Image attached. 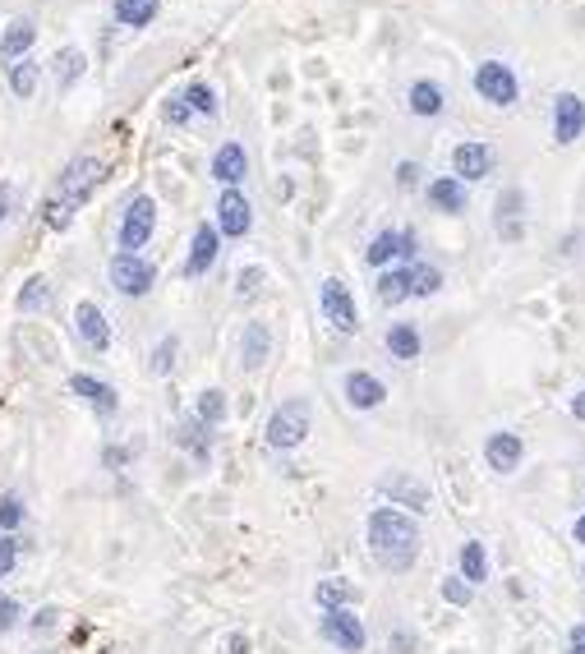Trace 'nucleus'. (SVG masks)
I'll return each instance as SVG.
<instances>
[{
    "label": "nucleus",
    "mask_w": 585,
    "mask_h": 654,
    "mask_svg": "<svg viewBox=\"0 0 585 654\" xmlns=\"http://www.w3.org/2000/svg\"><path fill=\"white\" fill-rule=\"evenodd\" d=\"M388 650H401V654H406V650H415V636H411V631H397V636L388 641Z\"/></svg>",
    "instance_id": "obj_47"
},
{
    "label": "nucleus",
    "mask_w": 585,
    "mask_h": 654,
    "mask_svg": "<svg viewBox=\"0 0 585 654\" xmlns=\"http://www.w3.org/2000/svg\"><path fill=\"white\" fill-rule=\"evenodd\" d=\"M388 351H392V359H420V351H424L420 328L415 323H392L388 328Z\"/></svg>",
    "instance_id": "obj_26"
},
{
    "label": "nucleus",
    "mask_w": 585,
    "mask_h": 654,
    "mask_svg": "<svg viewBox=\"0 0 585 654\" xmlns=\"http://www.w3.org/2000/svg\"><path fill=\"white\" fill-rule=\"evenodd\" d=\"M493 162H498V152H493L489 144H457V152H452V175L461 180H484V175H493Z\"/></svg>",
    "instance_id": "obj_14"
},
{
    "label": "nucleus",
    "mask_w": 585,
    "mask_h": 654,
    "mask_svg": "<svg viewBox=\"0 0 585 654\" xmlns=\"http://www.w3.org/2000/svg\"><path fill=\"white\" fill-rule=\"evenodd\" d=\"M567 411H572V420H581V424H585V388L572 397V405H567Z\"/></svg>",
    "instance_id": "obj_50"
},
{
    "label": "nucleus",
    "mask_w": 585,
    "mask_h": 654,
    "mask_svg": "<svg viewBox=\"0 0 585 654\" xmlns=\"http://www.w3.org/2000/svg\"><path fill=\"white\" fill-rule=\"evenodd\" d=\"M244 171H250V157H244V148L240 144H221L217 148V157H213V180L221 190H236L240 180H244Z\"/></svg>",
    "instance_id": "obj_19"
},
{
    "label": "nucleus",
    "mask_w": 585,
    "mask_h": 654,
    "mask_svg": "<svg viewBox=\"0 0 585 654\" xmlns=\"http://www.w3.org/2000/svg\"><path fill=\"white\" fill-rule=\"evenodd\" d=\"M429 203L438 213H466V185L457 175H438L429 180Z\"/></svg>",
    "instance_id": "obj_23"
},
{
    "label": "nucleus",
    "mask_w": 585,
    "mask_h": 654,
    "mask_svg": "<svg viewBox=\"0 0 585 654\" xmlns=\"http://www.w3.org/2000/svg\"><path fill=\"white\" fill-rule=\"evenodd\" d=\"M185 102H190V111H198V116H217V93L208 83H190L185 88Z\"/></svg>",
    "instance_id": "obj_38"
},
{
    "label": "nucleus",
    "mask_w": 585,
    "mask_h": 654,
    "mask_svg": "<svg viewBox=\"0 0 585 654\" xmlns=\"http://www.w3.org/2000/svg\"><path fill=\"white\" fill-rule=\"evenodd\" d=\"M194 420H204L208 428H217L221 420H227V392H221V388L198 392V401H194Z\"/></svg>",
    "instance_id": "obj_32"
},
{
    "label": "nucleus",
    "mask_w": 585,
    "mask_h": 654,
    "mask_svg": "<svg viewBox=\"0 0 585 654\" xmlns=\"http://www.w3.org/2000/svg\"><path fill=\"white\" fill-rule=\"evenodd\" d=\"M259 286H263V267H244V273L236 277V296H240V300H254Z\"/></svg>",
    "instance_id": "obj_41"
},
{
    "label": "nucleus",
    "mask_w": 585,
    "mask_h": 654,
    "mask_svg": "<svg viewBox=\"0 0 585 654\" xmlns=\"http://www.w3.org/2000/svg\"><path fill=\"white\" fill-rule=\"evenodd\" d=\"M457 576L466 581V585H484L489 581V553H484V544L480 539H466L461 544V553H457Z\"/></svg>",
    "instance_id": "obj_22"
},
{
    "label": "nucleus",
    "mask_w": 585,
    "mask_h": 654,
    "mask_svg": "<svg viewBox=\"0 0 585 654\" xmlns=\"http://www.w3.org/2000/svg\"><path fill=\"white\" fill-rule=\"evenodd\" d=\"M33 636H51V631L60 627V608L56 604H47V608H37V613H33Z\"/></svg>",
    "instance_id": "obj_40"
},
{
    "label": "nucleus",
    "mask_w": 585,
    "mask_h": 654,
    "mask_svg": "<svg viewBox=\"0 0 585 654\" xmlns=\"http://www.w3.org/2000/svg\"><path fill=\"white\" fill-rule=\"evenodd\" d=\"M83 70H88V56L79 47H65L56 56V88H60V93H65V88H74L83 79Z\"/></svg>",
    "instance_id": "obj_30"
},
{
    "label": "nucleus",
    "mask_w": 585,
    "mask_h": 654,
    "mask_svg": "<svg viewBox=\"0 0 585 654\" xmlns=\"http://www.w3.org/2000/svg\"><path fill=\"white\" fill-rule=\"evenodd\" d=\"M521 208H526V194L521 190H507L498 198V236L521 240Z\"/></svg>",
    "instance_id": "obj_27"
},
{
    "label": "nucleus",
    "mask_w": 585,
    "mask_h": 654,
    "mask_svg": "<svg viewBox=\"0 0 585 654\" xmlns=\"http://www.w3.org/2000/svg\"><path fill=\"white\" fill-rule=\"evenodd\" d=\"M397 180H401V190H415L420 167H415V162H401V167H397Z\"/></svg>",
    "instance_id": "obj_45"
},
{
    "label": "nucleus",
    "mask_w": 585,
    "mask_h": 654,
    "mask_svg": "<svg viewBox=\"0 0 585 654\" xmlns=\"http://www.w3.org/2000/svg\"><path fill=\"white\" fill-rule=\"evenodd\" d=\"M342 397H346L351 411H378V405L388 401V388H382V378L355 369V374L342 378Z\"/></svg>",
    "instance_id": "obj_12"
},
{
    "label": "nucleus",
    "mask_w": 585,
    "mask_h": 654,
    "mask_svg": "<svg viewBox=\"0 0 585 654\" xmlns=\"http://www.w3.org/2000/svg\"><path fill=\"white\" fill-rule=\"evenodd\" d=\"M378 498H388V507H401L411 516H424L434 507L429 484H424L420 475H411V470H392V475H382L378 480Z\"/></svg>",
    "instance_id": "obj_3"
},
{
    "label": "nucleus",
    "mask_w": 585,
    "mask_h": 654,
    "mask_svg": "<svg viewBox=\"0 0 585 654\" xmlns=\"http://www.w3.org/2000/svg\"><path fill=\"white\" fill-rule=\"evenodd\" d=\"M47 305H51V282L47 277H28L24 290H19V309H24V313H42Z\"/></svg>",
    "instance_id": "obj_34"
},
{
    "label": "nucleus",
    "mask_w": 585,
    "mask_h": 654,
    "mask_svg": "<svg viewBox=\"0 0 585 654\" xmlns=\"http://www.w3.org/2000/svg\"><path fill=\"white\" fill-rule=\"evenodd\" d=\"M152 227H157V203L148 198V194H139L129 203V213H125V221H121V254H139L144 244L152 240Z\"/></svg>",
    "instance_id": "obj_8"
},
{
    "label": "nucleus",
    "mask_w": 585,
    "mask_h": 654,
    "mask_svg": "<svg viewBox=\"0 0 585 654\" xmlns=\"http://www.w3.org/2000/svg\"><path fill=\"white\" fill-rule=\"evenodd\" d=\"M19 618H24V608H19V599H14V595H0V636H5V631H14V627H19Z\"/></svg>",
    "instance_id": "obj_43"
},
{
    "label": "nucleus",
    "mask_w": 585,
    "mask_h": 654,
    "mask_svg": "<svg viewBox=\"0 0 585 654\" xmlns=\"http://www.w3.org/2000/svg\"><path fill=\"white\" fill-rule=\"evenodd\" d=\"M254 227V208L250 198H244L240 190H221L217 198V236H231V240H244Z\"/></svg>",
    "instance_id": "obj_10"
},
{
    "label": "nucleus",
    "mask_w": 585,
    "mask_h": 654,
    "mask_svg": "<svg viewBox=\"0 0 585 654\" xmlns=\"http://www.w3.org/2000/svg\"><path fill=\"white\" fill-rule=\"evenodd\" d=\"M162 116H167V125H190V102L185 97H171Z\"/></svg>",
    "instance_id": "obj_44"
},
{
    "label": "nucleus",
    "mask_w": 585,
    "mask_h": 654,
    "mask_svg": "<svg viewBox=\"0 0 585 654\" xmlns=\"http://www.w3.org/2000/svg\"><path fill=\"white\" fill-rule=\"evenodd\" d=\"M102 171H106V167L97 162V157H74V162L65 167V175H60L56 198L70 203V208H79V203H88V194L102 185Z\"/></svg>",
    "instance_id": "obj_5"
},
{
    "label": "nucleus",
    "mask_w": 585,
    "mask_h": 654,
    "mask_svg": "<svg viewBox=\"0 0 585 654\" xmlns=\"http://www.w3.org/2000/svg\"><path fill=\"white\" fill-rule=\"evenodd\" d=\"M319 305H323V319L336 328V332H359V309H355V296L346 290V282L342 277H328L323 286H319Z\"/></svg>",
    "instance_id": "obj_7"
},
{
    "label": "nucleus",
    "mask_w": 585,
    "mask_h": 654,
    "mask_svg": "<svg viewBox=\"0 0 585 654\" xmlns=\"http://www.w3.org/2000/svg\"><path fill=\"white\" fill-rule=\"evenodd\" d=\"M443 290V273L434 263H415L411 267V296H420V300H429V296H438Z\"/></svg>",
    "instance_id": "obj_35"
},
{
    "label": "nucleus",
    "mask_w": 585,
    "mask_h": 654,
    "mask_svg": "<svg viewBox=\"0 0 585 654\" xmlns=\"http://www.w3.org/2000/svg\"><path fill=\"white\" fill-rule=\"evenodd\" d=\"M581 129H585V97L562 93V97L553 102V139L567 148V144L581 139Z\"/></svg>",
    "instance_id": "obj_15"
},
{
    "label": "nucleus",
    "mask_w": 585,
    "mask_h": 654,
    "mask_svg": "<svg viewBox=\"0 0 585 654\" xmlns=\"http://www.w3.org/2000/svg\"><path fill=\"white\" fill-rule=\"evenodd\" d=\"M378 300H382V305L411 300V267H392V273H382V277H378Z\"/></svg>",
    "instance_id": "obj_29"
},
{
    "label": "nucleus",
    "mask_w": 585,
    "mask_h": 654,
    "mask_svg": "<svg viewBox=\"0 0 585 654\" xmlns=\"http://www.w3.org/2000/svg\"><path fill=\"white\" fill-rule=\"evenodd\" d=\"M175 351H180L175 336H162V342H157V351H152V359H148V369H152L157 378L171 374V369H175Z\"/></svg>",
    "instance_id": "obj_39"
},
{
    "label": "nucleus",
    "mask_w": 585,
    "mask_h": 654,
    "mask_svg": "<svg viewBox=\"0 0 585 654\" xmlns=\"http://www.w3.org/2000/svg\"><path fill=\"white\" fill-rule=\"evenodd\" d=\"M217 254H221V236H217V227H198L194 231V244H190V259H185V277H204L208 267L217 263Z\"/></svg>",
    "instance_id": "obj_18"
},
{
    "label": "nucleus",
    "mask_w": 585,
    "mask_h": 654,
    "mask_svg": "<svg viewBox=\"0 0 585 654\" xmlns=\"http://www.w3.org/2000/svg\"><path fill=\"white\" fill-rule=\"evenodd\" d=\"M438 595L452 604V608H470V604H475V585H466L461 576H443L438 581Z\"/></svg>",
    "instance_id": "obj_36"
},
{
    "label": "nucleus",
    "mask_w": 585,
    "mask_h": 654,
    "mask_svg": "<svg viewBox=\"0 0 585 654\" xmlns=\"http://www.w3.org/2000/svg\"><path fill=\"white\" fill-rule=\"evenodd\" d=\"M313 599H319V608L328 613V608H355L359 590H355V581H346V576H323L319 585H313Z\"/></svg>",
    "instance_id": "obj_20"
},
{
    "label": "nucleus",
    "mask_w": 585,
    "mask_h": 654,
    "mask_svg": "<svg viewBox=\"0 0 585 654\" xmlns=\"http://www.w3.org/2000/svg\"><path fill=\"white\" fill-rule=\"evenodd\" d=\"M70 392H74V397H83V401L93 405V411H97L102 420H111V415L121 411L116 388H111V382H102V378H93V374H74V378H70Z\"/></svg>",
    "instance_id": "obj_16"
},
{
    "label": "nucleus",
    "mask_w": 585,
    "mask_h": 654,
    "mask_svg": "<svg viewBox=\"0 0 585 654\" xmlns=\"http://www.w3.org/2000/svg\"><path fill=\"white\" fill-rule=\"evenodd\" d=\"M74 328L83 336V346H93V351H106L111 346V323H106V313L93 305V300H79L74 305Z\"/></svg>",
    "instance_id": "obj_17"
},
{
    "label": "nucleus",
    "mask_w": 585,
    "mask_h": 654,
    "mask_svg": "<svg viewBox=\"0 0 585 654\" xmlns=\"http://www.w3.org/2000/svg\"><path fill=\"white\" fill-rule=\"evenodd\" d=\"M443 106H447V97H443V88H438L434 79H420V83L411 88V116L434 121V116H443Z\"/></svg>",
    "instance_id": "obj_24"
},
{
    "label": "nucleus",
    "mask_w": 585,
    "mask_h": 654,
    "mask_svg": "<svg viewBox=\"0 0 585 654\" xmlns=\"http://www.w3.org/2000/svg\"><path fill=\"white\" fill-rule=\"evenodd\" d=\"M484 461H489L493 475H516V470H521V461H526L521 434H507V428L489 434V438H484Z\"/></svg>",
    "instance_id": "obj_11"
},
{
    "label": "nucleus",
    "mask_w": 585,
    "mask_h": 654,
    "mask_svg": "<svg viewBox=\"0 0 585 654\" xmlns=\"http://www.w3.org/2000/svg\"><path fill=\"white\" fill-rule=\"evenodd\" d=\"M567 654H585V622H576L567 631Z\"/></svg>",
    "instance_id": "obj_46"
},
{
    "label": "nucleus",
    "mask_w": 585,
    "mask_h": 654,
    "mask_svg": "<svg viewBox=\"0 0 585 654\" xmlns=\"http://www.w3.org/2000/svg\"><path fill=\"white\" fill-rule=\"evenodd\" d=\"M267 351H273V332H267V323H244V336H240V359L244 369H259Z\"/></svg>",
    "instance_id": "obj_21"
},
{
    "label": "nucleus",
    "mask_w": 585,
    "mask_h": 654,
    "mask_svg": "<svg viewBox=\"0 0 585 654\" xmlns=\"http://www.w3.org/2000/svg\"><path fill=\"white\" fill-rule=\"evenodd\" d=\"M111 10H116V19L125 28H144V24H152V19H157V0H116Z\"/></svg>",
    "instance_id": "obj_33"
},
{
    "label": "nucleus",
    "mask_w": 585,
    "mask_h": 654,
    "mask_svg": "<svg viewBox=\"0 0 585 654\" xmlns=\"http://www.w3.org/2000/svg\"><path fill=\"white\" fill-rule=\"evenodd\" d=\"M365 544H369V558L378 562L382 572H411L415 567V558H420V544H424V535H420V521L411 512H401V507H374L369 512V526H365Z\"/></svg>",
    "instance_id": "obj_1"
},
{
    "label": "nucleus",
    "mask_w": 585,
    "mask_h": 654,
    "mask_svg": "<svg viewBox=\"0 0 585 654\" xmlns=\"http://www.w3.org/2000/svg\"><path fill=\"white\" fill-rule=\"evenodd\" d=\"M152 282H157V267L144 254H116V259H111V286H116L121 296L139 300V296H148V290H152Z\"/></svg>",
    "instance_id": "obj_6"
},
{
    "label": "nucleus",
    "mask_w": 585,
    "mask_h": 654,
    "mask_svg": "<svg viewBox=\"0 0 585 654\" xmlns=\"http://www.w3.org/2000/svg\"><path fill=\"white\" fill-rule=\"evenodd\" d=\"M10 208H14V190H10V185H0V221L10 217Z\"/></svg>",
    "instance_id": "obj_48"
},
{
    "label": "nucleus",
    "mask_w": 585,
    "mask_h": 654,
    "mask_svg": "<svg viewBox=\"0 0 585 654\" xmlns=\"http://www.w3.org/2000/svg\"><path fill=\"white\" fill-rule=\"evenodd\" d=\"M267 447L273 452H290V447H300L309 434H313V411H309V401L305 397H290L282 401L273 415H267Z\"/></svg>",
    "instance_id": "obj_2"
},
{
    "label": "nucleus",
    "mask_w": 585,
    "mask_h": 654,
    "mask_svg": "<svg viewBox=\"0 0 585 654\" xmlns=\"http://www.w3.org/2000/svg\"><path fill=\"white\" fill-rule=\"evenodd\" d=\"M319 636L328 641V645H336L342 654H359L365 650V622L355 618V608H328V613L319 618Z\"/></svg>",
    "instance_id": "obj_4"
},
{
    "label": "nucleus",
    "mask_w": 585,
    "mask_h": 654,
    "mask_svg": "<svg viewBox=\"0 0 585 654\" xmlns=\"http://www.w3.org/2000/svg\"><path fill=\"white\" fill-rule=\"evenodd\" d=\"M415 236L411 231H378L374 240H369V250H365V263L369 267H388L392 259H415Z\"/></svg>",
    "instance_id": "obj_13"
},
{
    "label": "nucleus",
    "mask_w": 585,
    "mask_h": 654,
    "mask_svg": "<svg viewBox=\"0 0 585 654\" xmlns=\"http://www.w3.org/2000/svg\"><path fill=\"white\" fill-rule=\"evenodd\" d=\"M37 79H42V65H37V60L24 56V60L10 65V93H14V97H33V93H37Z\"/></svg>",
    "instance_id": "obj_31"
},
{
    "label": "nucleus",
    "mask_w": 585,
    "mask_h": 654,
    "mask_svg": "<svg viewBox=\"0 0 585 654\" xmlns=\"http://www.w3.org/2000/svg\"><path fill=\"white\" fill-rule=\"evenodd\" d=\"M24 526V498L19 493H0V535H14Z\"/></svg>",
    "instance_id": "obj_37"
},
{
    "label": "nucleus",
    "mask_w": 585,
    "mask_h": 654,
    "mask_svg": "<svg viewBox=\"0 0 585 654\" xmlns=\"http://www.w3.org/2000/svg\"><path fill=\"white\" fill-rule=\"evenodd\" d=\"M129 461V452H125V447H106V466L111 470H116V466H125Z\"/></svg>",
    "instance_id": "obj_49"
},
{
    "label": "nucleus",
    "mask_w": 585,
    "mask_h": 654,
    "mask_svg": "<svg viewBox=\"0 0 585 654\" xmlns=\"http://www.w3.org/2000/svg\"><path fill=\"white\" fill-rule=\"evenodd\" d=\"M572 539H576V544H585V516H576V526H572Z\"/></svg>",
    "instance_id": "obj_51"
},
{
    "label": "nucleus",
    "mask_w": 585,
    "mask_h": 654,
    "mask_svg": "<svg viewBox=\"0 0 585 654\" xmlns=\"http://www.w3.org/2000/svg\"><path fill=\"white\" fill-rule=\"evenodd\" d=\"M33 42H37V28L28 24V19H14V24L5 28V37H0V56L14 65V60H24V56H28Z\"/></svg>",
    "instance_id": "obj_25"
},
{
    "label": "nucleus",
    "mask_w": 585,
    "mask_h": 654,
    "mask_svg": "<svg viewBox=\"0 0 585 654\" xmlns=\"http://www.w3.org/2000/svg\"><path fill=\"white\" fill-rule=\"evenodd\" d=\"M19 549H24V544H19L14 535H0V576H10L19 567Z\"/></svg>",
    "instance_id": "obj_42"
},
{
    "label": "nucleus",
    "mask_w": 585,
    "mask_h": 654,
    "mask_svg": "<svg viewBox=\"0 0 585 654\" xmlns=\"http://www.w3.org/2000/svg\"><path fill=\"white\" fill-rule=\"evenodd\" d=\"M37 654H56V650H37Z\"/></svg>",
    "instance_id": "obj_52"
},
{
    "label": "nucleus",
    "mask_w": 585,
    "mask_h": 654,
    "mask_svg": "<svg viewBox=\"0 0 585 654\" xmlns=\"http://www.w3.org/2000/svg\"><path fill=\"white\" fill-rule=\"evenodd\" d=\"M475 93L493 106H512L516 93H521V83H516V74L507 70L503 60H484L480 70H475Z\"/></svg>",
    "instance_id": "obj_9"
},
{
    "label": "nucleus",
    "mask_w": 585,
    "mask_h": 654,
    "mask_svg": "<svg viewBox=\"0 0 585 654\" xmlns=\"http://www.w3.org/2000/svg\"><path fill=\"white\" fill-rule=\"evenodd\" d=\"M180 447H185V452H190L194 461H208V457H213V438H208V424L190 415L185 424H180Z\"/></svg>",
    "instance_id": "obj_28"
}]
</instances>
